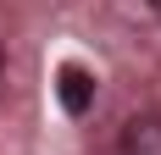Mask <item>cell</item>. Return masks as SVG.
I'll list each match as a JSON object with an SVG mask.
<instances>
[{"mask_svg":"<svg viewBox=\"0 0 161 155\" xmlns=\"http://www.w3.org/2000/svg\"><path fill=\"white\" fill-rule=\"evenodd\" d=\"M56 100H61L67 116H83V111L95 105V72L78 67V61H67L61 72H56Z\"/></svg>","mask_w":161,"mask_h":155,"instance_id":"6da1fadb","label":"cell"},{"mask_svg":"<svg viewBox=\"0 0 161 155\" xmlns=\"http://www.w3.org/2000/svg\"><path fill=\"white\" fill-rule=\"evenodd\" d=\"M122 155H161V116H133L122 127Z\"/></svg>","mask_w":161,"mask_h":155,"instance_id":"7a4b0ae2","label":"cell"},{"mask_svg":"<svg viewBox=\"0 0 161 155\" xmlns=\"http://www.w3.org/2000/svg\"><path fill=\"white\" fill-rule=\"evenodd\" d=\"M150 11H156V17H161V0H150Z\"/></svg>","mask_w":161,"mask_h":155,"instance_id":"3957f363","label":"cell"},{"mask_svg":"<svg viewBox=\"0 0 161 155\" xmlns=\"http://www.w3.org/2000/svg\"><path fill=\"white\" fill-rule=\"evenodd\" d=\"M0 67H6V50H0Z\"/></svg>","mask_w":161,"mask_h":155,"instance_id":"277c9868","label":"cell"}]
</instances>
